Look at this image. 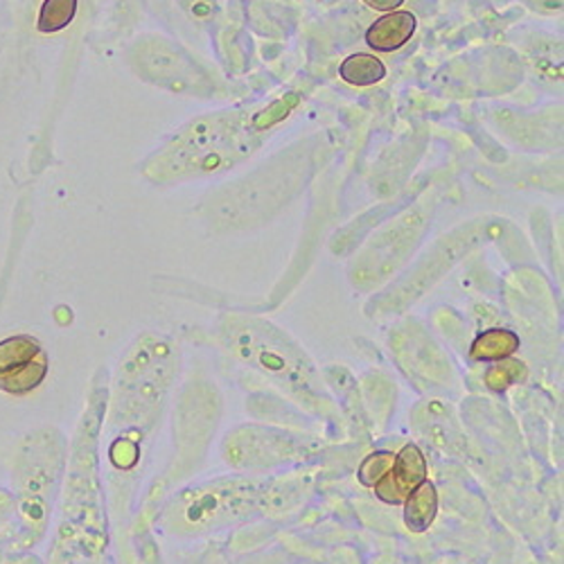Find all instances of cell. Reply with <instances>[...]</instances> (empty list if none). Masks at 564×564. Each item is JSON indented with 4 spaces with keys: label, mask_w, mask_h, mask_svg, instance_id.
Returning a JSON list of instances; mask_svg holds the SVG:
<instances>
[{
    "label": "cell",
    "mask_w": 564,
    "mask_h": 564,
    "mask_svg": "<svg viewBox=\"0 0 564 564\" xmlns=\"http://www.w3.org/2000/svg\"><path fill=\"white\" fill-rule=\"evenodd\" d=\"M48 375V357L32 337H10L0 341V391L25 395Z\"/></svg>",
    "instance_id": "6da1fadb"
},
{
    "label": "cell",
    "mask_w": 564,
    "mask_h": 564,
    "mask_svg": "<svg viewBox=\"0 0 564 564\" xmlns=\"http://www.w3.org/2000/svg\"><path fill=\"white\" fill-rule=\"evenodd\" d=\"M427 481V460L415 445H406L398 456L389 473L375 484V495L387 503H404V499Z\"/></svg>",
    "instance_id": "7a4b0ae2"
},
{
    "label": "cell",
    "mask_w": 564,
    "mask_h": 564,
    "mask_svg": "<svg viewBox=\"0 0 564 564\" xmlns=\"http://www.w3.org/2000/svg\"><path fill=\"white\" fill-rule=\"evenodd\" d=\"M417 28V19L411 12H387L380 17L366 32L368 48L375 53H395L409 43Z\"/></svg>",
    "instance_id": "3957f363"
},
{
    "label": "cell",
    "mask_w": 564,
    "mask_h": 564,
    "mask_svg": "<svg viewBox=\"0 0 564 564\" xmlns=\"http://www.w3.org/2000/svg\"><path fill=\"white\" fill-rule=\"evenodd\" d=\"M438 512V492L434 484L422 481L406 499H404V524L411 533H425Z\"/></svg>",
    "instance_id": "277c9868"
},
{
    "label": "cell",
    "mask_w": 564,
    "mask_h": 564,
    "mask_svg": "<svg viewBox=\"0 0 564 564\" xmlns=\"http://www.w3.org/2000/svg\"><path fill=\"white\" fill-rule=\"evenodd\" d=\"M517 350H520V337L512 330H503V327H492V330H486L475 339L473 348H469V357L475 361H501Z\"/></svg>",
    "instance_id": "5b68a950"
},
{
    "label": "cell",
    "mask_w": 564,
    "mask_h": 564,
    "mask_svg": "<svg viewBox=\"0 0 564 564\" xmlns=\"http://www.w3.org/2000/svg\"><path fill=\"white\" fill-rule=\"evenodd\" d=\"M339 75L350 86H372L387 77V66L375 55L357 53L344 59V64L339 66Z\"/></svg>",
    "instance_id": "8992f818"
},
{
    "label": "cell",
    "mask_w": 564,
    "mask_h": 564,
    "mask_svg": "<svg viewBox=\"0 0 564 564\" xmlns=\"http://www.w3.org/2000/svg\"><path fill=\"white\" fill-rule=\"evenodd\" d=\"M77 14V0H45L39 12V32L55 34L73 23Z\"/></svg>",
    "instance_id": "52a82bcc"
},
{
    "label": "cell",
    "mask_w": 564,
    "mask_h": 564,
    "mask_svg": "<svg viewBox=\"0 0 564 564\" xmlns=\"http://www.w3.org/2000/svg\"><path fill=\"white\" fill-rule=\"evenodd\" d=\"M527 378V366L517 359H501L486 372V384L492 391H506L512 384L522 382Z\"/></svg>",
    "instance_id": "ba28073f"
},
{
    "label": "cell",
    "mask_w": 564,
    "mask_h": 564,
    "mask_svg": "<svg viewBox=\"0 0 564 564\" xmlns=\"http://www.w3.org/2000/svg\"><path fill=\"white\" fill-rule=\"evenodd\" d=\"M393 463H395V454H391V452L370 454V456L361 463L359 473H357L361 486L372 488L375 484H378V481L389 473V469L393 467Z\"/></svg>",
    "instance_id": "9c48e42d"
},
{
    "label": "cell",
    "mask_w": 564,
    "mask_h": 564,
    "mask_svg": "<svg viewBox=\"0 0 564 564\" xmlns=\"http://www.w3.org/2000/svg\"><path fill=\"white\" fill-rule=\"evenodd\" d=\"M364 3L378 12H395L404 0H364Z\"/></svg>",
    "instance_id": "30bf717a"
}]
</instances>
